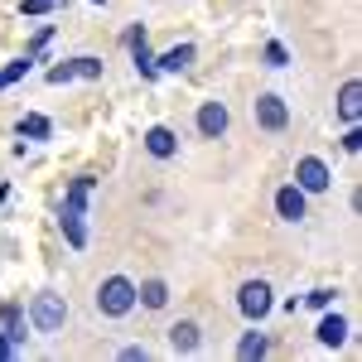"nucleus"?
I'll return each instance as SVG.
<instances>
[{"label": "nucleus", "mask_w": 362, "mask_h": 362, "mask_svg": "<svg viewBox=\"0 0 362 362\" xmlns=\"http://www.w3.org/2000/svg\"><path fill=\"white\" fill-rule=\"evenodd\" d=\"M97 309L107 314V319H121V314H131L136 309V285L126 276H107L97 285Z\"/></svg>", "instance_id": "obj_1"}, {"label": "nucleus", "mask_w": 362, "mask_h": 362, "mask_svg": "<svg viewBox=\"0 0 362 362\" xmlns=\"http://www.w3.org/2000/svg\"><path fill=\"white\" fill-rule=\"evenodd\" d=\"M63 319H68L63 295H54V290H39V295H34V305H29V324H34L39 334H58V329H63Z\"/></svg>", "instance_id": "obj_2"}, {"label": "nucleus", "mask_w": 362, "mask_h": 362, "mask_svg": "<svg viewBox=\"0 0 362 362\" xmlns=\"http://www.w3.org/2000/svg\"><path fill=\"white\" fill-rule=\"evenodd\" d=\"M271 305H276V300H271V285H266V280H247V285L237 290V309H242L247 319H256V324L271 314Z\"/></svg>", "instance_id": "obj_3"}, {"label": "nucleus", "mask_w": 362, "mask_h": 362, "mask_svg": "<svg viewBox=\"0 0 362 362\" xmlns=\"http://www.w3.org/2000/svg\"><path fill=\"white\" fill-rule=\"evenodd\" d=\"M256 126H261V131H285V126H290V107L280 102L276 92L256 97Z\"/></svg>", "instance_id": "obj_4"}, {"label": "nucleus", "mask_w": 362, "mask_h": 362, "mask_svg": "<svg viewBox=\"0 0 362 362\" xmlns=\"http://www.w3.org/2000/svg\"><path fill=\"white\" fill-rule=\"evenodd\" d=\"M329 179H334L329 165H324V160H314V155H305V160L295 165V184H300L305 194H324V189H329Z\"/></svg>", "instance_id": "obj_5"}, {"label": "nucleus", "mask_w": 362, "mask_h": 362, "mask_svg": "<svg viewBox=\"0 0 362 362\" xmlns=\"http://www.w3.org/2000/svg\"><path fill=\"white\" fill-rule=\"evenodd\" d=\"M73 78H102V58H68V63L49 68V83L54 87L73 83Z\"/></svg>", "instance_id": "obj_6"}, {"label": "nucleus", "mask_w": 362, "mask_h": 362, "mask_svg": "<svg viewBox=\"0 0 362 362\" xmlns=\"http://www.w3.org/2000/svg\"><path fill=\"white\" fill-rule=\"evenodd\" d=\"M227 121H232V116H227L223 102H203V107H198V136H203V140L227 136Z\"/></svg>", "instance_id": "obj_7"}, {"label": "nucleus", "mask_w": 362, "mask_h": 362, "mask_svg": "<svg viewBox=\"0 0 362 362\" xmlns=\"http://www.w3.org/2000/svg\"><path fill=\"white\" fill-rule=\"evenodd\" d=\"M338 116H343L348 126H358V121H362V83H358V78H348V83L338 87Z\"/></svg>", "instance_id": "obj_8"}, {"label": "nucleus", "mask_w": 362, "mask_h": 362, "mask_svg": "<svg viewBox=\"0 0 362 362\" xmlns=\"http://www.w3.org/2000/svg\"><path fill=\"white\" fill-rule=\"evenodd\" d=\"M169 348H174V353H198V348H203V329H198L194 319H179V324L169 329Z\"/></svg>", "instance_id": "obj_9"}, {"label": "nucleus", "mask_w": 362, "mask_h": 362, "mask_svg": "<svg viewBox=\"0 0 362 362\" xmlns=\"http://www.w3.org/2000/svg\"><path fill=\"white\" fill-rule=\"evenodd\" d=\"M276 213L285 223H300V218H305V189H300V184H285L276 194Z\"/></svg>", "instance_id": "obj_10"}, {"label": "nucleus", "mask_w": 362, "mask_h": 362, "mask_svg": "<svg viewBox=\"0 0 362 362\" xmlns=\"http://www.w3.org/2000/svg\"><path fill=\"white\" fill-rule=\"evenodd\" d=\"M145 150H150L155 160H169V155L179 150V136H174L169 126H150V131H145Z\"/></svg>", "instance_id": "obj_11"}, {"label": "nucleus", "mask_w": 362, "mask_h": 362, "mask_svg": "<svg viewBox=\"0 0 362 362\" xmlns=\"http://www.w3.org/2000/svg\"><path fill=\"white\" fill-rule=\"evenodd\" d=\"M314 338H319L324 348H343V338H348V319H343V314H324L319 329H314Z\"/></svg>", "instance_id": "obj_12"}, {"label": "nucleus", "mask_w": 362, "mask_h": 362, "mask_svg": "<svg viewBox=\"0 0 362 362\" xmlns=\"http://www.w3.org/2000/svg\"><path fill=\"white\" fill-rule=\"evenodd\" d=\"M83 213L87 208H73V203H63V237H68V247H87V227H83Z\"/></svg>", "instance_id": "obj_13"}, {"label": "nucleus", "mask_w": 362, "mask_h": 362, "mask_svg": "<svg viewBox=\"0 0 362 362\" xmlns=\"http://www.w3.org/2000/svg\"><path fill=\"white\" fill-rule=\"evenodd\" d=\"M194 54H198L194 44H174L169 54H160V58H155V68H160V73H189Z\"/></svg>", "instance_id": "obj_14"}, {"label": "nucleus", "mask_w": 362, "mask_h": 362, "mask_svg": "<svg viewBox=\"0 0 362 362\" xmlns=\"http://www.w3.org/2000/svg\"><path fill=\"white\" fill-rule=\"evenodd\" d=\"M136 305H145V309H165L169 305V285L165 280H145L136 290Z\"/></svg>", "instance_id": "obj_15"}, {"label": "nucleus", "mask_w": 362, "mask_h": 362, "mask_svg": "<svg viewBox=\"0 0 362 362\" xmlns=\"http://www.w3.org/2000/svg\"><path fill=\"white\" fill-rule=\"evenodd\" d=\"M0 319H5V329H0V334L10 338V343H20V348H25V314H20L15 305H5V309H0Z\"/></svg>", "instance_id": "obj_16"}, {"label": "nucleus", "mask_w": 362, "mask_h": 362, "mask_svg": "<svg viewBox=\"0 0 362 362\" xmlns=\"http://www.w3.org/2000/svg\"><path fill=\"white\" fill-rule=\"evenodd\" d=\"M266 353H271V338H266V334H247L242 343H237V358H242V362L266 358Z\"/></svg>", "instance_id": "obj_17"}, {"label": "nucleus", "mask_w": 362, "mask_h": 362, "mask_svg": "<svg viewBox=\"0 0 362 362\" xmlns=\"http://www.w3.org/2000/svg\"><path fill=\"white\" fill-rule=\"evenodd\" d=\"M20 136H29V140H49V136H54V126H49L44 116H20Z\"/></svg>", "instance_id": "obj_18"}, {"label": "nucleus", "mask_w": 362, "mask_h": 362, "mask_svg": "<svg viewBox=\"0 0 362 362\" xmlns=\"http://www.w3.org/2000/svg\"><path fill=\"white\" fill-rule=\"evenodd\" d=\"M29 63H34V54L15 58V63H10V68L0 73V92H5V87H10V83H20V78H25V73H29Z\"/></svg>", "instance_id": "obj_19"}, {"label": "nucleus", "mask_w": 362, "mask_h": 362, "mask_svg": "<svg viewBox=\"0 0 362 362\" xmlns=\"http://www.w3.org/2000/svg\"><path fill=\"white\" fill-rule=\"evenodd\" d=\"M305 305H309V309H329V305H334V290H309Z\"/></svg>", "instance_id": "obj_20"}, {"label": "nucleus", "mask_w": 362, "mask_h": 362, "mask_svg": "<svg viewBox=\"0 0 362 362\" xmlns=\"http://www.w3.org/2000/svg\"><path fill=\"white\" fill-rule=\"evenodd\" d=\"M20 10H25V15H49V10H54V0H25Z\"/></svg>", "instance_id": "obj_21"}, {"label": "nucleus", "mask_w": 362, "mask_h": 362, "mask_svg": "<svg viewBox=\"0 0 362 362\" xmlns=\"http://www.w3.org/2000/svg\"><path fill=\"white\" fill-rule=\"evenodd\" d=\"M343 150H348V155H358V150H362V131H358V126L343 136Z\"/></svg>", "instance_id": "obj_22"}, {"label": "nucleus", "mask_w": 362, "mask_h": 362, "mask_svg": "<svg viewBox=\"0 0 362 362\" xmlns=\"http://www.w3.org/2000/svg\"><path fill=\"white\" fill-rule=\"evenodd\" d=\"M121 358H126V362H145V358H150V348H140V343H131V348H121Z\"/></svg>", "instance_id": "obj_23"}, {"label": "nucleus", "mask_w": 362, "mask_h": 362, "mask_svg": "<svg viewBox=\"0 0 362 362\" xmlns=\"http://www.w3.org/2000/svg\"><path fill=\"white\" fill-rule=\"evenodd\" d=\"M266 63H271V68H285V49H280V44H266Z\"/></svg>", "instance_id": "obj_24"}, {"label": "nucleus", "mask_w": 362, "mask_h": 362, "mask_svg": "<svg viewBox=\"0 0 362 362\" xmlns=\"http://www.w3.org/2000/svg\"><path fill=\"white\" fill-rule=\"evenodd\" d=\"M49 34H54V29H49V25L39 29V34H34V44H29V54H39V49H44V44H49Z\"/></svg>", "instance_id": "obj_25"}, {"label": "nucleus", "mask_w": 362, "mask_h": 362, "mask_svg": "<svg viewBox=\"0 0 362 362\" xmlns=\"http://www.w3.org/2000/svg\"><path fill=\"white\" fill-rule=\"evenodd\" d=\"M15 353H20V343H10V338L0 334V358H15Z\"/></svg>", "instance_id": "obj_26"}, {"label": "nucleus", "mask_w": 362, "mask_h": 362, "mask_svg": "<svg viewBox=\"0 0 362 362\" xmlns=\"http://www.w3.org/2000/svg\"><path fill=\"white\" fill-rule=\"evenodd\" d=\"M92 5H107V0H92Z\"/></svg>", "instance_id": "obj_27"}]
</instances>
